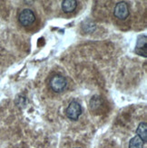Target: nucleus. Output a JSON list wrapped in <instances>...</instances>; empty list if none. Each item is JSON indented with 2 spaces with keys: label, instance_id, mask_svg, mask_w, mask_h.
Segmentation results:
<instances>
[{
  "label": "nucleus",
  "instance_id": "1",
  "mask_svg": "<svg viewBox=\"0 0 147 148\" xmlns=\"http://www.w3.org/2000/svg\"><path fill=\"white\" fill-rule=\"evenodd\" d=\"M67 86V80L65 76L61 75H55L51 77L49 81V86L55 93H61L66 89Z\"/></svg>",
  "mask_w": 147,
  "mask_h": 148
},
{
  "label": "nucleus",
  "instance_id": "2",
  "mask_svg": "<svg viewBox=\"0 0 147 148\" xmlns=\"http://www.w3.org/2000/svg\"><path fill=\"white\" fill-rule=\"evenodd\" d=\"M82 114V107L79 103L73 101L69 104L66 110V116L73 121H76Z\"/></svg>",
  "mask_w": 147,
  "mask_h": 148
},
{
  "label": "nucleus",
  "instance_id": "3",
  "mask_svg": "<svg viewBox=\"0 0 147 148\" xmlns=\"http://www.w3.org/2000/svg\"><path fill=\"white\" fill-rule=\"evenodd\" d=\"M36 20V16L31 9H23L18 16V21L24 27H28Z\"/></svg>",
  "mask_w": 147,
  "mask_h": 148
},
{
  "label": "nucleus",
  "instance_id": "4",
  "mask_svg": "<svg viewBox=\"0 0 147 148\" xmlns=\"http://www.w3.org/2000/svg\"><path fill=\"white\" fill-rule=\"evenodd\" d=\"M113 15L120 20H124L129 16V8L128 5L124 1L118 2L113 9Z\"/></svg>",
  "mask_w": 147,
  "mask_h": 148
},
{
  "label": "nucleus",
  "instance_id": "5",
  "mask_svg": "<svg viewBox=\"0 0 147 148\" xmlns=\"http://www.w3.org/2000/svg\"><path fill=\"white\" fill-rule=\"evenodd\" d=\"M135 53L141 56L147 57V38L145 35L139 36L135 46Z\"/></svg>",
  "mask_w": 147,
  "mask_h": 148
},
{
  "label": "nucleus",
  "instance_id": "6",
  "mask_svg": "<svg viewBox=\"0 0 147 148\" xmlns=\"http://www.w3.org/2000/svg\"><path fill=\"white\" fill-rule=\"evenodd\" d=\"M77 6V1L75 0H64L62 2V10L65 13H72Z\"/></svg>",
  "mask_w": 147,
  "mask_h": 148
},
{
  "label": "nucleus",
  "instance_id": "7",
  "mask_svg": "<svg viewBox=\"0 0 147 148\" xmlns=\"http://www.w3.org/2000/svg\"><path fill=\"white\" fill-rule=\"evenodd\" d=\"M136 136H139L143 140L144 143H146L147 141V125L144 122L140 123L137 129H136Z\"/></svg>",
  "mask_w": 147,
  "mask_h": 148
},
{
  "label": "nucleus",
  "instance_id": "8",
  "mask_svg": "<svg viewBox=\"0 0 147 148\" xmlns=\"http://www.w3.org/2000/svg\"><path fill=\"white\" fill-rule=\"evenodd\" d=\"M144 142L139 136H135L129 142V148H144Z\"/></svg>",
  "mask_w": 147,
  "mask_h": 148
}]
</instances>
